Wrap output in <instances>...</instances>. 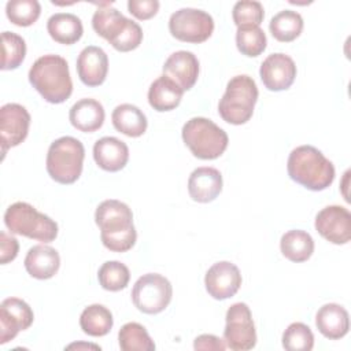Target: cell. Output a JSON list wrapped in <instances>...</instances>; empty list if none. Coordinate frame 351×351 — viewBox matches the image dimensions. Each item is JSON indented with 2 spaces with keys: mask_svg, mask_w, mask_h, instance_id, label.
<instances>
[{
  "mask_svg": "<svg viewBox=\"0 0 351 351\" xmlns=\"http://www.w3.org/2000/svg\"><path fill=\"white\" fill-rule=\"evenodd\" d=\"M95 222L100 228V239L114 252L129 251L137 240L133 213L128 204L117 199L101 202L95 211Z\"/></svg>",
  "mask_w": 351,
  "mask_h": 351,
  "instance_id": "6da1fadb",
  "label": "cell"
},
{
  "mask_svg": "<svg viewBox=\"0 0 351 351\" xmlns=\"http://www.w3.org/2000/svg\"><path fill=\"white\" fill-rule=\"evenodd\" d=\"M287 170L292 181L315 192L326 189L335 180L333 163L313 145H299L292 149Z\"/></svg>",
  "mask_w": 351,
  "mask_h": 351,
  "instance_id": "7a4b0ae2",
  "label": "cell"
},
{
  "mask_svg": "<svg viewBox=\"0 0 351 351\" xmlns=\"http://www.w3.org/2000/svg\"><path fill=\"white\" fill-rule=\"evenodd\" d=\"M29 82L45 101L52 104L66 101L73 92L69 64L59 55L40 56L29 70Z\"/></svg>",
  "mask_w": 351,
  "mask_h": 351,
  "instance_id": "3957f363",
  "label": "cell"
},
{
  "mask_svg": "<svg viewBox=\"0 0 351 351\" xmlns=\"http://www.w3.org/2000/svg\"><path fill=\"white\" fill-rule=\"evenodd\" d=\"M181 134L193 156L203 160L219 158L229 143L226 132L211 119L203 117H195L186 121Z\"/></svg>",
  "mask_w": 351,
  "mask_h": 351,
  "instance_id": "277c9868",
  "label": "cell"
},
{
  "mask_svg": "<svg viewBox=\"0 0 351 351\" xmlns=\"http://www.w3.org/2000/svg\"><path fill=\"white\" fill-rule=\"evenodd\" d=\"M84 158L85 148L78 138L59 137L48 148L47 171L59 184H73L82 173Z\"/></svg>",
  "mask_w": 351,
  "mask_h": 351,
  "instance_id": "5b68a950",
  "label": "cell"
},
{
  "mask_svg": "<svg viewBox=\"0 0 351 351\" xmlns=\"http://www.w3.org/2000/svg\"><path fill=\"white\" fill-rule=\"evenodd\" d=\"M256 100L258 86L255 81L245 74L236 75L226 85V90L218 103V112L225 122L243 125L251 119Z\"/></svg>",
  "mask_w": 351,
  "mask_h": 351,
  "instance_id": "8992f818",
  "label": "cell"
},
{
  "mask_svg": "<svg viewBox=\"0 0 351 351\" xmlns=\"http://www.w3.org/2000/svg\"><path fill=\"white\" fill-rule=\"evenodd\" d=\"M4 223L11 233L41 243H51L58 236V223L26 202L11 204L4 213Z\"/></svg>",
  "mask_w": 351,
  "mask_h": 351,
  "instance_id": "52a82bcc",
  "label": "cell"
},
{
  "mask_svg": "<svg viewBox=\"0 0 351 351\" xmlns=\"http://www.w3.org/2000/svg\"><path fill=\"white\" fill-rule=\"evenodd\" d=\"M173 287L159 273H147L134 282L132 302L144 314H159L171 302Z\"/></svg>",
  "mask_w": 351,
  "mask_h": 351,
  "instance_id": "ba28073f",
  "label": "cell"
},
{
  "mask_svg": "<svg viewBox=\"0 0 351 351\" xmlns=\"http://www.w3.org/2000/svg\"><path fill=\"white\" fill-rule=\"evenodd\" d=\"M171 36L184 43L199 44L208 40L214 32L213 16L197 8H181L169 19Z\"/></svg>",
  "mask_w": 351,
  "mask_h": 351,
  "instance_id": "9c48e42d",
  "label": "cell"
},
{
  "mask_svg": "<svg viewBox=\"0 0 351 351\" xmlns=\"http://www.w3.org/2000/svg\"><path fill=\"white\" fill-rule=\"evenodd\" d=\"M223 341L233 351H247L256 344V330L252 314L245 303H234L226 311Z\"/></svg>",
  "mask_w": 351,
  "mask_h": 351,
  "instance_id": "30bf717a",
  "label": "cell"
},
{
  "mask_svg": "<svg viewBox=\"0 0 351 351\" xmlns=\"http://www.w3.org/2000/svg\"><path fill=\"white\" fill-rule=\"evenodd\" d=\"M30 126V114L18 103H7L0 108V141L1 152L19 145L27 136Z\"/></svg>",
  "mask_w": 351,
  "mask_h": 351,
  "instance_id": "8fae6325",
  "label": "cell"
},
{
  "mask_svg": "<svg viewBox=\"0 0 351 351\" xmlns=\"http://www.w3.org/2000/svg\"><path fill=\"white\" fill-rule=\"evenodd\" d=\"M315 230L328 241L333 244H347L351 239V214L337 204L322 208L314 222Z\"/></svg>",
  "mask_w": 351,
  "mask_h": 351,
  "instance_id": "7c38bea8",
  "label": "cell"
},
{
  "mask_svg": "<svg viewBox=\"0 0 351 351\" xmlns=\"http://www.w3.org/2000/svg\"><path fill=\"white\" fill-rule=\"evenodd\" d=\"M34 319L30 306L19 298H7L0 304V344L15 339L21 330H26Z\"/></svg>",
  "mask_w": 351,
  "mask_h": 351,
  "instance_id": "4fadbf2b",
  "label": "cell"
},
{
  "mask_svg": "<svg viewBox=\"0 0 351 351\" xmlns=\"http://www.w3.org/2000/svg\"><path fill=\"white\" fill-rule=\"evenodd\" d=\"M204 285L211 298L217 300L229 299L236 295L241 285L240 270L229 261L217 262L207 270Z\"/></svg>",
  "mask_w": 351,
  "mask_h": 351,
  "instance_id": "5bb4252c",
  "label": "cell"
},
{
  "mask_svg": "<svg viewBox=\"0 0 351 351\" xmlns=\"http://www.w3.org/2000/svg\"><path fill=\"white\" fill-rule=\"evenodd\" d=\"M259 75L265 88L269 90H285L295 81L296 64L292 58L285 53H271L262 62Z\"/></svg>",
  "mask_w": 351,
  "mask_h": 351,
  "instance_id": "9a60e30c",
  "label": "cell"
},
{
  "mask_svg": "<svg viewBox=\"0 0 351 351\" xmlns=\"http://www.w3.org/2000/svg\"><path fill=\"white\" fill-rule=\"evenodd\" d=\"M77 73L86 86H99L108 73L107 53L96 45L85 47L77 58Z\"/></svg>",
  "mask_w": 351,
  "mask_h": 351,
  "instance_id": "2e32d148",
  "label": "cell"
},
{
  "mask_svg": "<svg viewBox=\"0 0 351 351\" xmlns=\"http://www.w3.org/2000/svg\"><path fill=\"white\" fill-rule=\"evenodd\" d=\"M163 74L184 90H189L199 77V60L191 51L173 52L163 64Z\"/></svg>",
  "mask_w": 351,
  "mask_h": 351,
  "instance_id": "e0dca14e",
  "label": "cell"
},
{
  "mask_svg": "<svg viewBox=\"0 0 351 351\" xmlns=\"http://www.w3.org/2000/svg\"><path fill=\"white\" fill-rule=\"evenodd\" d=\"M222 191V176L215 167H197L188 180V193L197 203H208L217 199Z\"/></svg>",
  "mask_w": 351,
  "mask_h": 351,
  "instance_id": "ac0fdd59",
  "label": "cell"
},
{
  "mask_svg": "<svg viewBox=\"0 0 351 351\" xmlns=\"http://www.w3.org/2000/svg\"><path fill=\"white\" fill-rule=\"evenodd\" d=\"M93 159L96 165L106 171H119L129 160V148L122 140L106 136L95 143Z\"/></svg>",
  "mask_w": 351,
  "mask_h": 351,
  "instance_id": "d6986e66",
  "label": "cell"
},
{
  "mask_svg": "<svg viewBox=\"0 0 351 351\" xmlns=\"http://www.w3.org/2000/svg\"><path fill=\"white\" fill-rule=\"evenodd\" d=\"M26 271L37 280L52 278L60 266V256L55 248L45 244L33 245L25 256Z\"/></svg>",
  "mask_w": 351,
  "mask_h": 351,
  "instance_id": "ffe728a7",
  "label": "cell"
},
{
  "mask_svg": "<svg viewBox=\"0 0 351 351\" xmlns=\"http://www.w3.org/2000/svg\"><path fill=\"white\" fill-rule=\"evenodd\" d=\"M130 21L117 8L110 7L108 3H103L92 16V27L97 36L114 45L128 29Z\"/></svg>",
  "mask_w": 351,
  "mask_h": 351,
  "instance_id": "44dd1931",
  "label": "cell"
},
{
  "mask_svg": "<svg viewBox=\"0 0 351 351\" xmlns=\"http://www.w3.org/2000/svg\"><path fill=\"white\" fill-rule=\"evenodd\" d=\"M315 325L322 336L329 340H339L348 333L350 317L347 310L337 303L321 306L315 314Z\"/></svg>",
  "mask_w": 351,
  "mask_h": 351,
  "instance_id": "7402d4cb",
  "label": "cell"
},
{
  "mask_svg": "<svg viewBox=\"0 0 351 351\" xmlns=\"http://www.w3.org/2000/svg\"><path fill=\"white\" fill-rule=\"evenodd\" d=\"M104 108L95 99H81L74 103L69 111L70 123L84 133H93L104 123Z\"/></svg>",
  "mask_w": 351,
  "mask_h": 351,
  "instance_id": "603a6c76",
  "label": "cell"
},
{
  "mask_svg": "<svg viewBox=\"0 0 351 351\" xmlns=\"http://www.w3.org/2000/svg\"><path fill=\"white\" fill-rule=\"evenodd\" d=\"M184 89L176 84L167 75L158 77L148 89V103L149 106L159 111H171L181 103Z\"/></svg>",
  "mask_w": 351,
  "mask_h": 351,
  "instance_id": "cb8c5ba5",
  "label": "cell"
},
{
  "mask_svg": "<svg viewBox=\"0 0 351 351\" xmlns=\"http://www.w3.org/2000/svg\"><path fill=\"white\" fill-rule=\"evenodd\" d=\"M111 119L114 128L128 137L143 136L148 126L145 114L137 106L129 103L117 106L112 111Z\"/></svg>",
  "mask_w": 351,
  "mask_h": 351,
  "instance_id": "d4e9b609",
  "label": "cell"
},
{
  "mask_svg": "<svg viewBox=\"0 0 351 351\" xmlns=\"http://www.w3.org/2000/svg\"><path fill=\"white\" fill-rule=\"evenodd\" d=\"M47 30L52 40L64 45L77 43L84 33L81 19L70 12L53 14L47 22Z\"/></svg>",
  "mask_w": 351,
  "mask_h": 351,
  "instance_id": "484cf974",
  "label": "cell"
},
{
  "mask_svg": "<svg viewBox=\"0 0 351 351\" xmlns=\"http://www.w3.org/2000/svg\"><path fill=\"white\" fill-rule=\"evenodd\" d=\"M280 248L287 259L299 263L307 261L313 255L314 240L310 233L300 229H292L281 236Z\"/></svg>",
  "mask_w": 351,
  "mask_h": 351,
  "instance_id": "4316f807",
  "label": "cell"
},
{
  "mask_svg": "<svg viewBox=\"0 0 351 351\" xmlns=\"http://www.w3.org/2000/svg\"><path fill=\"white\" fill-rule=\"evenodd\" d=\"M112 325L114 319L111 311L99 303L85 307L80 315V326L82 332L93 337L106 336Z\"/></svg>",
  "mask_w": 351,
  "mask_h": 351,
  "instance_id": "83f0119b",
  "label": "cell"
},
{
  "mask_svg": "<svg viewBox=\"0 0 351 351\" xmlns=\"http://www.w3.org/2000/svg\"><path fill=\"white\" fill-rule=\"evenodd\" d=\"M269 30L277 41H293L303 30V18L296 11L282 10L270 19Z\"/></svg>",
  "mask_w": 351,
  "mask_h": 351,
  "instance_id": "f1b7e54d",
  "label": "cell"
},
{
  "mask_svg": "<svg viewBox=\"0 0 351 351\" xmlns=\"http://www.w3.org/2000/svg\"><path fill=\"white\" fill-rule=\"evenodd\" d=\"M118 341L122 351H154L155 343L147 329L138 322H128L118 332Z\"/></svg>",
  "mask_w": 351,
  "mask_h": 351,
  "instance_id": "f546056e",
  "label": "cell"
},
{
  "mask_svg": "<svg viewBox=\"0 0 351 351\" xmlns=\"http://www.w3.org/2000/svg\"><path fill=\"white\" fill-rule=\"evenodd\" d=\"M99 284L103 289L110 292H118L125 289L130 280V271L126 265L118 261L104 262L97 271Z\"/></svg>",
  "mask_w": 351,
  "mask_h": 351,
  "instance_id": "4dcf8cb0",
  "label": "cell"
},
{
  "mask_svg": "<svg viewBox=\"0 0 351 351\" xmlns=\"http://www.w3.org/2000/svg\"><path fill=\"white\" fill-rule=\"evenodd\" d=\"M266 34L259 26L250 25L237 27L236 45L243 55L250 58L259 56L266 49Z\"/></svg>",
  "mask_w": 351,
  "mask_h": 351,
  "instance_id": "1f68e13d",
  "label": "cell"
},
{
  "mask_svg": "<svg viewBox=\"0 0 351 351\" xmlns=\"http://www.w3.org/2000/svg\"><path fill=\"white\" fill-rule=\"evenodd\" d=\"M1 70L18 69L26 55L25 40L12 32L1 33Z\"/></svg>",
  "mask_w": 351,
  "mask_h": 351,
  "instance_id": "d6a6232c",
  "label": "cell"
},
{
  "mask_svg": "<svg viewBox=\"0 0 351 351\" xmlns=\"http://www.w3.org/2000/svg\"><path fill=\"white\" fill-rule=\"evenodd\" d=\"M41 14V5L37 0H10L5 4V15L16 26L33 25Z\"/></svg>",
  "mask_w": 351,
  "mask_h": 351,
  "instance_id": "836d02e7",
  "label": "cell"
},
{
  "mask_svg": "<svg viewBox=\"0 0 351 351\" xmlns=\"http://www.w3.org/2000/svg\"><path fill=\"white\" fill-rule=\"evenodd\" d=\"M282 347L288 351H310L314 347V335L306 324L293 322L282 333Z\"/></svg>",
  "mask_w": 351,
  "mask_h": 351,
  "instance_id": "e575fe53",
  "label": "cell"
},
{
  "mask_svg": "<svg viewBox=\"0 0 351 351\" xmlns=\"http://www.w3.org/2000/svg\"><path fill=\"white\" fill-rule=\"evenodd\" d=\"M265 10L259 1L251 0H241L233 5L232 18L233 22L239 26H250L255 25L259 26L263 21Z\"/></svg>",
  "mask_w": 351,
  "mask_h": 351,
  "instance_id": "d590c367",
  "label": "cell"
},
{
  "mask_svg": "<svg viewBox=\"0 0 351 351\" xmlns=\"http://www.w3.org/2000/svg\"><path fill=\"white\" fill-rule=\"evenodd\" d=\"M128 10L134 18L140 21H147L156 15L159 10V1L158 0H129Z\"/></svg>",
  "mask_w": 351,
  "mask_h": 351,
  "instance_id": "8d00e7d4",
  "label": "cell"
},
{
  "mask_svg": "<svg viewBox=\"0 0 351 351\" xmlns=\"http://www.w3.org/2000/svg\"><path fill=\"white\" fill-rule=\"evenodd\" d=\"M19 251V243L14 236L7 234L5 232H0V262L1 265H7L14 261Z\"/></svg>",
  "mask_w": 351,
  "mask_h": 351,
  "instance_id": "74e56055",
  "label": "cell"
},
{
  "mask_svg": "<svg viewBox=\"0 0 351 351\" xmlns=\"http://www.w3.org/2000/svg\"><path fill=\"white\" fill-rule=\"evenodd\" d=\"M195 350H215V351H223L226 348V344L222 339L214 336V335H200L193 341Z\"/></svg>",
  "mask_w": 351,
  "mask_h": 351,
  "instance_id": "f35d334b",
  "label": "cell"
},
{
  "mask_svg": "<svg viewBox=\"0 0 351 351\" xmlns=\"http://www.w3.org/2000/svg\"><path fill=\"white\" fill-rule=\"evenodd\" d=\"M86 348V347H89V348H95V350H100V347L99 346H95V344H70V346H67V348Z\"/></svg>",
  "mask_w": 351,
  "mask_h": 351,
  "instance_id": "ab89813d",
  "label": "cell"
}]
</instances>
